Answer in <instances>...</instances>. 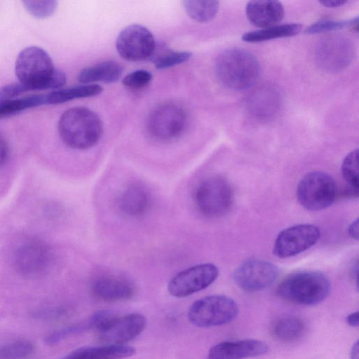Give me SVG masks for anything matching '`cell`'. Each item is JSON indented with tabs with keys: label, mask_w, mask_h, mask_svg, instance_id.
Returning <instances> with one entry per match:
<instances>
[{
	"label": "cell",
	"mask_w": 359,
	"mask_h": 359,
	"mask_svg": "<svg viewBox=\"0 0 359 359\" xmlns=\"http://www.w3.org/2000/svg\"><path fill=\"white\" fill-rule=\"evenodd\" d=\"M268 345L262 341L252 339L228 341L212 346L208 359H245L266 354Z\"/></svg>",
	"instance_id": "obj_15"
},
{
	"label": "cell",
	"mask_w": 359,
	"mask_h": 359,
	"mask_svg": "<svg viewBox=\"0 0 359 359\" xmlns=\"http://www.w3.org/2000/svg\"><path fill=\"white\" fill-rule=\"evenodd\" d=\"M358 341H357L355 342V344L353 345L351 348L350 353V359H358Z\"/></svg>",
	"instance_id": "obj_40"
},
{
	"label": "cell",
	"mask_w": 359,
	"mask_h": 359,
	"mask_svg": "<svg viewBox=\"0 0 359 359\" xmlns=\"http://www.w3.org/2000/svg\"><path fill=\"white\" fill-rule=\"evenodd\" d=\"M82 327L80 325H72L55 331L46 338V342L50 345L55 344L67 336L80 331Z\"/></svg>",
	"instance_id": "obj_35"
},
{
	"label": "cell",
	"mask_w": 359,
	"mask_h": 359,
	"mask_svg": "<svg viewBox=\"0 0 359 359\" xmlns=\"http://www.w3.org/2000/svg\"><path fill=\"white\" fill-rule=\"evenodd\" d=\"M353 45L346 37L330 36L323 39L316 49L317 62L329 72H337L345 68L352 60Z\"/></svg>",
	"instance_id": "obj_14"
},
{
	"label": "cell",
	"mask_w": 359,
	"mask_h": 359,
	"mask_svg": "<svg viewBox=\"0 0 359 359\" xmlns=\"http://www.w3.org/2000/svg\"><path fill=\"white\" fill-rule=\"evenodd\" d=\"M15 69L19 82L29 90L59 89L66 83L65 74L55 69L49 55L37 46L20 53Z\"/></svg>",
	"instance_id": "obj_1"
},
{
	"label": "cell",
	"mask_w": 359,
	"mask_h": 359,
	"mask_svg": "<svg viewBox=\"0 0 359 359\" xmlns=\"http://www.w3.org/2000/svg\"><path fill=\"white\" fill-rule=\"evenodd\" d=\"M22 3L30 14L39 18L52 15L57 4L55 1H24Z\"/></svg>",
	"instance_id": "obj_31"
},
{
	"label": "cell",
	"mask_w": 359,
	"mask_h": 359,
	"mask_svg": "<svg viewBox=\"0 0 359 359\" xmlns=\"http://www.w3.org/2000/svg\"><path fill=\"white\" fill-rule=\"evenodd\" d=\"M218 275V268L212 263L196 264L176 273L168 284V291L173 297H185L210 286Z\"/></svg>",
	"instance_id": "obj_10"
},
{
	"label": "cell",
	"mask_w": 359,
	"mask_h": 359,
	"mask_svg": "<svg viewBox=\"0 0 359 359\" xmlns=\"http://www.w3.org/2000/svg\"><path fill=\"white\" fill-rule=\"evenodd\" d=\"M319 229L313 224H297L282 230L276 236L273 252L280 259L299 255L313 246L319 240Z\"/></svg>",
	"instance_id": "obj_12"
},
{
	"label": "cell",
	"mask_w": 359,
	"mask_h": 359,
	"mask_svg": "<svg viewBox=\"0 0 359 359\" xmlns=\"http://www.w3.org/2000/svg\"><path fill=\"white\" fill-rule=\"evenodd\" d=\"M358 314V311H355L348 315L346 318V323L351 327H357L359 323Z\"/></svg>",
	"instance_id": "obj_38"
},
{
	"label": "cell",
	"mask_w": 359,
	"mask_h": 359,
	"mask_svg": "<svg viewBox=\"0 0 359 359\" xmlns=\"http://www.w3.org/2000/svg\"><path fill=\"white\" fill-rule=\"evenodd\" d=\"M58 132L70 148L84 150L93 147L102 135V123L90 109L77 107L65 111L58 121Z\"/></svg>",
	"instance_id": "obj_2"
},
{
	"label": "cell",
	"mask_w": 359,
	"mask_h": 359,
	"mask_svg": "<svg viewBox=\"0 0 359 359\" xmlns=\"http://www.w3.org/2000/svg\"><path fill=\"white\" fill-rule=\"evenodd\" d=\"M183 6L187 15L199 22H206L212 20L218 13V1L186 0Z\"/></svg>",
	"instance_id": "obj_25"
},
{
	"label": "cell",
	"mask_w": 359,
	"mask_h": 359,
	"mask_svg": "<svg viewBox=\"0 0 359 359\" xmlns=\"http://www.w3.org/2000/svg\"><path fill=\"white\" fill-rule=\"evenodd\" d=\"M306 332L304 321L295 316L285 315L276 318L271 325L273 337L282 343L291 344L301 340Z\"/></svg>",
	"instance_id": "obj_21"
},
{
	"label": "cell",
	"mask_w": 359,
	"mask_h": 359,
	"mask_svg": "<svg viewBox=\"0 0 359 359\" xmlns=\"http://www.w3.org/2000/svg\"><path fill=\"white\" fill-rule=\"evenodd\" d=\"M117 318L107 310H101L93 313L89 320V326L99 333L107 330Z\"/></svg>",
	"instance_id": "obj_33"
},
{
	"label": "cell",
	"mask_w": 359,
	"mask_h": 359,
	"mask_svg": "<svg viewBox=\"0 0 359 359\" xmlns=\"http://www.w3.org/2000/svg\"><path fill=\"white\" fill-rule=\"evenodd\" d=\"M34 344L27 340H17L0 346V359H26L34 352Z\"/></svg>",
	"instance_id": "obj_29"
},
{
	"label": "cell",
	"mask_w": 359,
	"mask_h": 359,
	"mask_svg": "<svg viewBox=\"0 0 359 359\" xmlns=\"http://www.w3.org/2000/svg\"><path fill=\"white\" fill-rule=\"evenodd\" d=\"M122 74V67L115 61L107 60L84 68L79 76L78 80L82 83L104 82L112 83L119 80Z\"/></svg>",
	"instance_id": "obj_22"
},
{
	"label": "cell",
	"mask_w": 359,
	"mask_h": 359,
	"mask_svg": "<svg viewBox=\"0 0 359 359\" xmlns=\"http://www.w3.org/2000/svg\"><path fill=\"white\" fill-rule=\"evenodd\" d=\"M8 156V146L2 135H0V168L4 165Z\"/></svg>",
	"instance_id": "obj_36"
},
{
	"label": "cell",
	"mask_w": 359,
	"mask_h": 359,
	"mask_svg": "<svg viewBox=\"0 0 359 359\" xmlns=\"http://www.w3.org/2000/svg\"><path fill=\"white\" fill-rule=\"evenodd\" d=\"M279 273L278 267L266 260L250 258L243 261L234 270L235 283L248 292H257L271 285Z\"/></svg>",
	"instance_id": "obj_11"
},
{
	"label": "cell",
	"mask_w": 359,
	"mask_h": 359,
	"mask_svg": "<svg viewBox=\"0 0 359 359\" xmlns=\"http://www.w3.org/2000/svg\"><path fill=\"white\" fill-rule=\"evenodd\" d=\"M147 325L146 318L137 313L118 317L102 332L100 339L107 344H124L142 333Z\"/></svg>",
	"instance_id": "obj_16"
},
{
	"label": "cell",
	"mask_w": 359,
	"mask_h": 359,
	"mask_svg": "<svg viewBox=\"0 0 359 359\" xmlns=\"http://www.w3.org/2000/svg\"><path fill=\"white\" fill-rule=\"evenodd\" d=\"M348 233L353 239H358V219L353 220L348 227Z\"/></svg>",
	"instance_id": "obj_37"
},
{
	"label": "cell",
	"mask_w": 359,
	"mask_h": 359,
	"mask_svg": "<svg viewBox=\"0 0 359 359\" xmlns=\"http://www.w3.org/2000/svg\"><path fill=\"white\" fill-rule=\"evenodd\" d=\"M52 251L43 241L28 238L21 241L14 250L13 261L22 274L35 276L44 273L51 264Z\"/></svg>",
	"instance_id": "obj_9"
},
{
	"label": "cell",
	"mask_w": 359,
	"mask_h": 359,
	"mask_svg": "<svg viewBox=\"0 0 359 359\" xmlns=\"http://www.w3.org/2000/svg\"><path fill=\"white\" fill-rule=\"evenodd\" d=\"M358 17L346 20H320L308 27L307 34H318L344 29L347 27L357 26Z\"/></svg>",
	"instance_id": "obj_30"
},
{
	"label": "cell",
	"mask_w": 359,
	"mask_h": 359,
	"mask_svg": "<svg viewBox=\"0 0 359 359\" xmlns=\"http://www.w3.org/2000/svg\"><path fill=\"white\" fill-rule=\"evenodd\" d=\"M46 104V95H32L0 100V117L12 115L26 109Z\"/></svg>",
	"instance_id": "obj_27"
},
{
	"label": "cell",
	"mask_w": 359,
	"mask_h": 359,
	"mask_svg": "<svg viewBox=\"0 0 359 359\" xmlns=\"http://www.w3.org/2000/svg\"><path fill=\"white\" fill-rule=\"evenodd\" d=\"M103 88L96 84H84L72 88L58 89L46 95V104L63 103L74 99L89 97L100 94Z\"/></svg>",
	"instance_id": "obj_24"
},
{
	"label": "cell",
	"mask_w": 359,
	"mask_h": 359,
	"mask_svg": "<svg viewBox=\"0 0 359 359\" xmlns=\"http://www.w3.org/2000/svg\"><path fill=\"white\" fill-rule=\"evenodd\" d=\"M152 75L147 70H136L126 75L123 84L130 89L138 90L147 86L151 81Z\"/></svg>",
	"instance_id": "obj_32"
},
{
	"label": "cell",
	"mask_w": 359,
	"mask_h": 359,
	"mask_svg": "<svg viewBox=\"0 0 359 359\" xmlns=\"http://www.w3.org/2000/svg\"><path fill=\"white\" fill-rule=\"evenodd\" d=\"M191 55L192 54L190 52L173 51L164 48L158 50L156 46L151 59L156 68L161 69L182 64L189 60Z\"/></svg>",
	"instance_id": "obj_28"
},
{
	"label": "cell",
	"mask_w": 359,
	"mask_h": 359,
	"mask_svg": "<svg viewBox=\"0 0 359 359\" xmlns=\"http://www.w3.org/2000/svg\"><path fill=\"white\" fill-rule=\"evenodd\" d=\"M245 13L251 24L263 29L280 22L284 17V8L278 1H250L246 5Z\"/></svg>",
	"instance_id": "obj_19"
},
{
	"label": "cell",
	"mask_w": 359,
	"mask_h": 359,
	"mask_svg": "<svg viewBox=\"0 0 359 359\" xmlns=\"http://www.w3.org/2000/svg\"><path fill=\"white\" fill-rule=\"evenodd\" d=\"M135 352L133 347L126 344H105L79 348L62 359H123L133 355Z\"/></svg>",
	"instance_id": "obj_20"
},
{
	"label": "cell",
	"mask_w": 359,
	"mask_h": 359,
	"mask_svg": "<svg viewBox=\"0 0 359 359\" xmlns=\"http://www.w3.org/2000/svg\"><path fill=\"white\" fill-rule=\"evenodd\" d=\"M331 283L322 272L302 271L286 276L279 284L277 293L289 302L313 306L323 302L329 295Z\"/></svg>",
	"instance_id": "obj_4"
},
{
	"label": "cell",
	"mask_w": 359,
	"mask_h": 359,
	"mask_svg": "<svg viewBox=\"0 0 359 359\" xmlns=\"http://www.w3.org/2000/svg\"><path fill=\"white\" fill-rule=\"evenodd\" d=\"M151 199L147 188L140 183H133L121 194L118 206L121 212L130 217L144 215L150 208Z\"/></svg>",
	"instance_id": "obj_18"
},
{
	"label": "cell",
	"mask_w": 359,
	"mask_h": 359,
	"mask_svg": "<svg viewBox=\"0 0 359 359\" xmlns=\"http://www.w3.org/2000/svg\"><path fill=\"white\" fill-rule=\"evenodd\" d=\"M29 90L21 83H14L0 88V100L14 99L16 96Z\"/></svg>",
	"instance_id": "obj_34"
},
{
	"label": "cell",
	"mask_w": 359,
	"mask_h": 359,
	"mask_svg": "<svg viewBox=\"0 0 359 359\" xmlns=\"http://www.w3.org/2000/svg\"><path fill=\"white\" fill-rule=\"evenodd\" d=\"M156 46L152 33L140 25H132L124 28L116 42L119 55L126 60L134 62L151 59Z\"/></svg>",
	"instance_id": "obj_13"
},
{
	"label": "cell",
	"mask_w": 359,
	"mask_h": 359,
	"mask_svg": "<svg viewBox=\"0 0 359 359\" xmlns=\"http://www.w3.org/2000/svg\"><path fill=\"white\" fill-rule=\"evenodd\" d=\"M341 171L349 191L357 196L359 188L358 149L351 151L345 156L341 163Z\"/></svg>",
	"instance_id": "obj_26"
},
{
	"label": "cell",
	"mask_w": 359,
	"mask_h": 359,
	"mask_svg": "<svg viewBox=\"0 0 359 359\" xmlns=\"http://www.w3.org/2000/svg\"><path fill=\"white\" fill-rule=\"evenodd\" d=\"M219 81L227 88L243 90L252 86L260 74L257 58L241 48H229L222 52L215 62Z\"/></svg>",
	"instance_id": "obj_3"
},
{
	"label": "cell",
	"mask_w": 359,
	"mask_h": 359,
	"mask_svg": "<svg viewBox=\"0 0 359 359\" xmlns=\"http://www.w3.org/2000/svg\"><path fill=\"white\" fill-rule=\"evenodd\" d=\"M319 2L327 8H337L344 5L347 1L343 0H324Z\"/></svg>",
	"instance_id": "obj_39"
},
{
	"label": "cell",
	"mask_w": 359,
	"mask_h": 359,
	"mask_svg": "<svg viewBox=\"0 0 359 359\" xmlns=\"http://www.w3.org/2000/svg\"><path fill=\"white\" fill-rule=\"evenodd\" d=\"M302 29L299 23L276 25L261 29L245 33L243 41L249 43L262 42L273 39L290 37L298 34Z\"/></svg>",
	"instance_id": "obj_23"
},
{
	"label": "cell",
	"mask_w": 359,
	"mask_h": 359,
	"mask_svg": "<svg viewBox=\"0 0 359 359\" xmlns=\"http://www.w3.org/2000/svg\"><path fill=\"white\" fill-rule=\"evenodd\" d=\"M337 195V185L334 178L322 171L306 174L297 187V198L306 210L318 211L333 204Z\"/></svg>",
	"instance_id": "obj_7"
},
{
	"label": "cell",
	"mask_w": 359,
	"mask_h": 359,
	"mask_svg": "<svg viewBox=\"0 0 359 359\" xmlns=\"http://www.w3.org/2000/svg\"><path fill=\"white\" fill-rule=\"evenodd\" d=\"M238 313V307L233 299L216 294L193 302L188 311V318L198 327H211L231 323Z\"/></svg>",
	"instance_id": "obj_6"
},
{
	"label": "cell",
	"mask_w": 359,
	"mask_h": 359,
	"mask_svg": "<svg viewBox=\"0 0 359 359\" xmlns=\"http://www.w3.org/2000/svg\"><path fill=\"white\" fill-rule=\"evenodd\" d=\"M187 114L183 107L173 102L156 107L148 118L149 134L161 142H170L180 137L187 126Z\"/></svg>",
	"instance_id": "obj_8"
},
{
	"label": "cell",
	"mask_w": 359,
	"mask_h": 359,
	"mask_svg": "<svg viewBox=\"0 0 359 359\" xmlns=\"http://www.w3.org/2000/svg\"><path fill=\"white\" fill-rule=\"evenodd\" d=\"M90 292L98 300L112 302L133 298L135 288L133 283L126 278L102 276L93 281Z\"/></svg>",
	"instance_id": "obj_17"
},
{
	"label": "cell",
	"mask_w": 359,
	"mask_h": 359,
	"mask_svg": "<svg viewBox=\"0 0 359 359\" xmlns=\"http://www.w3.org/2000/svg\"><path fill=\"white\" fill-rule=\"evenodd\" d=\"M198 210L208 217H220L226 215L233 205V191L224 177L214 175L201 181L194 194Z\"/></svg>",
	"instance_id": "obj_5"
}]
</instances>
